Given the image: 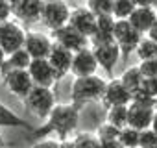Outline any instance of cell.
<instances>
[{
    "label": "cell",
    "mask_w": 157,
    "mask_h": 148,
    "mask_svg": "<svg viewBox=\"0 0 157 148\" xmlns=\"http://www.w3.org/2000/svg\"><path fill=\"white\" fill-rule=\"evenodd\" d=\"M78 128V106L74 104H56L52 113L46 119V124L35 130V137H44L48 133H57L61 141L67 139Z\"/></svg>",
    "instance_id": "1"
},
{
    "label": "cell",
    "mask_w": 157,
    "mask_h": 148,
    "mask_svg": "<svg viewBox=\"0 0 157 148\" xmlns=\"http://www.w3.org/2000/svg\"><path fill=\"white\" fill-rule=\"evenodd\" d=\"M107 82L104 78H100L98 74L93 76H83V78H76L72 84V91H70V100L74 106L80 107L82 104L98 100L104 96Z\"/></svg>",
    "instance_id": "2"
},
{
    "label": "cell",
    "mask_w": 157,
    "mask_h": 148,
    "mask_svg": "<svg viewBox=\"0 0 157 148\" xmlns=\"http://www.w3.org/2000/svg\"><path fill=\"white\" fill-rule=\"evenodd\" d=\"M24 104L37 119H48V115L56 107V95H54L52 87L33 85L30 95L24 98Z\"/></svg>",
    "instance_id": "3"
},
{
    "label": "cell",
    "mask_w": 157,
    "mask_h": 148,
    "mask_svg": "<svg viewBox=\"0 0 157 148\" xmlns=\"http://www.w3.org/2000/svg\"><path fill=\"white\" fill-rule=\"evenodd\" d=\"M70 8L65 0H44V6H43V13H41V21L46 28L59 30L63 26L68 24L70 21Z\"/></svg>",
    "instance_id": "4"
},
{
    "label": "cell",
    "mask_w": 157,
    "mask_h": 148,
    "mask_svg": "<svg viewBox=\"0 0 157 148\" xmlns=\"http://www.w3.org/2000/svg\"><path fill=\"white\" fill-rule=\"evenodd\" d=\"M113 35H115V41L118 43L120 50H122V56H129L131 52L137 50L139 43L142 41V33L137 32L131 22L128 19H118L115 22V30H113Z\"/></svg>",
    "instance_id": "5"
},
{
    "label": "cell",
    "mask_w": 157,
    "mask_h": 148,
    "mask_svg": "<svg viewBox=\"0 0 157 148\" xmlns=\"http://www.w3.org/2000/svg\"><path fill=\"white\" fill-rule=\"evenodd\" d=\"M24 41H26V32L15 21L8 19L6 22L0 24V46L8 56L24 48Z\"/></svg>",
    "instance_id": "6"
},
{
    "label": "cell",
    "mask_w": 157,
    "mask_h": 148,
    "mask_svg": "<svg viewBox=\"0 0 157 148\" xmlns=\"http://www.w3.org/2000/svg\"><path fill=\"white\" fill-rule=\"evenodd\" d=\"M4 85L11 95L24 100L30 95V91L33 89L35 84L30 76L28 68H21V70H11V72L4 74Z\"/></svg>",
    "instance_id": "7"
},
{
    "label": "cell",
    "mask_w": 157,
    "mask_h": 148,
    "mask_svg": "<svg viewBox=\"0 0 157 148\" xmlns=\"http://www.w3.org/2000/svg\"><path fill=\"white\" fill-rule=\"evenodd\" d=\"M52 37L57 45L68 48L70 52H78V50H83L89 46V37H85L82 32H78L76 28H72L70 24L59 28V30H54L52 32Z\"/></svg>",
    "instance_id": "8"
},
{
    "label": "cell",
    "mask_w": 157,
    "mask_h": 148,
    "mask_svg": "<svg viewBox=\"0 0 157 148\" xmlns=\"http://www.w3.org/2000/svg\"><path fill=\"white\" fill-rule=\"evenodd\" d=\"M93 52L96 56V61L100 65V68H104L109 76H113L115 72V67L122 56V50L118 46L117 41H111V43H104V45H93Z\"/></svg>",
    "instance_id": "9"
},
{
    "label": "cell",
    "mask_w": 157,
    "mask_h": 148,
    "mask_svg": "<svg viewBox=\"0 0 157 148\" xmlns=\"http://www.w3.org/2000/svg\"><path fill=\"white\" fill-rule=\"evenodd\" d=\"M98 61H96V56L93 52V48H83V50H78L74 52V57H72V68L70 72L74 74L76 78H83V76H93L98 70Z\"/></svg>",
    "instance_id": "10"
},
{
    "label": "cell",
    "mask_w": 157,
    "mask_h": 148,
    "mask_svg": "<svg viewBox=\"0 0 157 148\" xmlns=\"http://www.w3.org/2000/svg\"><path fill=\"white\" fill-rule=\"evenodd\" d=\"M133 100V95L124 87V84L115 78H111L105 85V91H104V96H102V104L109 109L113 106H129Z\"/></svg>",
    "instance_id": "11"
},
{
    "label": "cell",
    "mask_w": 157,
    "mask_h": 148,
    "mask_svg": "<svg viewBox=\"0 0 157 148\" xmlns=\"http://www.w3.org/2000/svg\"><path fill=\"white\" fill-rule=\"evenodd\" d=\"M52 46H54V41L48 35H44L41 32H28L26 33L24 48L28 50L32 59H48Z\"/></svg>",
    "instance_id": "12"
},
{
    "label": "cell",
    "mask_w": 157,
    "mask_h": 148,
    "mask_svg": "<svg viewBox=\"0 0 157 148\" xmlns=\"http://www.w3.org/2000/svg\"><path fill=\"white\" fill-rule=\"evenodd\" d=\"M28 72H30L33 84L41 87H52L57 82V74L48 59H32Z\"/></svg>",
    "instance_id": "13"
},
{
    "label": "cell",
    "mask_w": 157,
    "mask_h": 148,
    "mask_svg": "<svg viewBox=\"0 0 157 148\" xmlns=\"http://www.w3.org/2000/svg\"><path fill=\"white\" fill-rule=\"evenodd\" d=\"M96 22H98V17L89 8H76V10H72L70 21H68V24L72 28H76L78 32H82L89 39L96 32Z\"/></svg>",
    "instance_id": "14"
},
{
    "label": "cell",
    "mask_w": 157,
    "mask_h": 148,
    "mask_svg": "<svg viewBox=\"0 0 157 148\" xmlns=\"http://www.w3.org/2000/svg\"><path fill=\"white\" fill-rule=\"evenodd\" d=\"M72 57H74V52H70L68 48H65V46H61V45H57L54 41V46H52V52L48 56V61H50V65L54 67V70L57 74V80L65 78L67 74L70 72Z\"/></svg>",
    "instance_id": "15"
},
{
    "label": "cell",
    "mask_w": 157,
    "mask_h": 148,
    "mask_svg": "<svg viewBox=\"0 0 157 148\" xmlns=\"http://www.w3.org/2000/svg\"><path fill=\"white\" fill-rule=\"evenodd\" d=\"M153 113H155V107H148V106H140L137 102H131L128 106V126L142 131V130L151 126Z\"/></svg>",
    "instance_id": "16"
},
{
    "label": "cell",
    "mask_w": 157,
    "mask_h": 148,
    "mask_svg": "<svg viewBox=\"0 0 157 148\" xmlns=\"http://www.w3.org/2000/svg\"><path fill=\"white\" fill-rule=\"evenodd\" d=\"M128 21L131 22V26H133L137 32H140V33L144 35V33L150 32V28H151L153 22L157 21V11H155L153 8H142V6H139V8L129 15Z\"/></svg>",
    "instance_id": "17"
},
{
    "label": "cell",
    "mask_w": 157,
    "mask_h": 148,
    "mask_svg": "<svg viewBox=\"0 0 157 148\" xmlns=\"http://www.w3.org/2000/svg\"><path fill=\"white\" fill-rule=\"evenodd\" d=\"M44 0H22L17 6H13V15H17L24 22H35L41 19Z\"/></svg>",
    "instance_id": "18"
},
{
    "label": "cell",
    "mask_w": 157,
    "mask_h": 148,
    "mask_svg": "<svg viewBox=\"0 0 157 148\" xmlns=\"http://www.w3.org/2000/svg\"><path fill=\"white\" fill-rule=\"evenodd\" d=\"M115 22H117V19L113 15H100L98 22H96V32L91 37L93 45H104V43L115 41V35H113Z\"/></svg>",
    "instance_id": "19"
},
{
    "label": "cell",
    "mask_w": 157,
    "mask_h": 148,
    "mask_svg": "<svg viewBox=\"0 0 157 148\" xmlns=\"http://www.w3.org/2000/svg\"><path fill=\"white\" fill-rule=\"evenodd\" d=\"M30 63H32V56L28 54V50H26V48H21V50H17V52L10 54V56L6 57V61H4V65H2V68H0V72H2V76H4V74H8V72H11V70L28 68V67H30Z\"/></svg>",
    "instance_id": "20"
},
{
    "label": "cell",
    "mask_w": 157,
    "mask_h": 148,
    "mask_svg": "<svg viewBox=\"0 0 157 148\" xmlns=\"http://www.w3.org/2000/svg\"><path fill=\"white\" fill-rule=\"evenodd\" d=\"M0 128H26V130H32V126L24 119H21L11 107H8L2 102H0Z\"/></svg>",
    "instance_id": "21"
},
{
    "label": "cell",
    "mask_w": 157,
    "mask_h": 148,
    "mask_svg": "<svg viewBox=\"0 0 157 148\" xmlns=\"http://www.w3.org/2000/svg\"><path fill=\"white\" fill-rule=\"evenodd\" d=\"M120 82L124 84V87H126L131 95L139 93L140 87H142V82H144V76H142L139 65H137V67H131V68H128V70H124V74L120 76Z\"/></svg>",
    "instance_id": "22"
},
{
    "label": "cell",
    "mask_w": 157,
    "mask_h": 148,
    "mask_svg": "<svg viewBox=\"0 0 157 148\" xmlns=\"http://www.w3.org/2000/svg\"><path fill=\"white\" fill-rule=\"evenodd\" d=\"M107 122H111L117 128L128 126V106H113L107 109Z\"/></svg>",
    "instance_id": "23"
},
{
    "label": "cell",
    "mask_w": 157,
    "mask_h": 148,
    "mask_svg": "<svg viewBox=\"0 0 157 148\" xmlns=\"http://www.w3.org/2000/svg\"><path fill=\"white\" fill-rule=\"evenodd\" d=\"M137 0H115L113 4V17L118 19H129V15L137 10Z\"/></svg>",
    "instance_id": "24"
},
{
    "label": "cell",
    "mask_w": 157,
    "mask_h": 148,
    "mask_svg": "<svg viewBox=\"0 0 157 148\" xmlns=\"http://www.w3.org/2000/svg\"><path fill=\"white\" fill-rule=\"evenodd\" d=\"M120 144L124 148H139V141H140V130L126 126L120 130V137H118Z\"/></svg>",
    "instance_id": "25"
},
{
    "label": "cell",
    "mask_w": 157,
    "mask_h": 148,
    "mask_svg": "<svg viewBox=\"0 0 157 148\" xmlns=\"http://www.w3.org/2000/svg\"><path fill=\"white\" fill-rule=\"evenodd\" d=\"M135 54L139 56L140 61H144V59H153V57H157V43H155L153 39H150V37H142V41L139 43Z\"/></svg>",
    "instance_id": "26"
},
{
    "label": "cell",
    "mask_w": 157,
    "mask_h": 148,
    "mask_svg": "<svg viewBox=\"0 0 157 148\" xmlns=\"http://www.w3.org/2000/svg\"><path fill=\"white\" fill-rule=\"evenodd\" d=\"M72 142H74L76 148H100V146H102L98 135H96V133H87V131L78 133V135L72 139Z\"/></svg>",
    "instance_id": "27"
},
{
    "label": "cell",
    "mask_w": 157,
    "mask_h": 148,
    "mask_svg": "<svg viewBox=\"0 0 157 148\" xmlns=\"http://www.w3.org/2000/svg\"><path fill=\"white\" fill-rule=\"evenodd\" d=\"M113 4L115 0H87V8L96 15H113Z\"/></svg>",
    "instance_id": "28"
},
{
    "label": "cell",
    "mask_w": 157,
    "mask_h": 148,
    "mask_svg": "<svg viewBox=\"0 0 157 148\" xmlns=\"http://www.w3.org/2000/svg\"><path fill=\"white\" fill-rule=\"evenodd\" d=\"M96 135H98L100 142H105V141H117V139L120 137V128L113 126L111 122H105V124L98 126Z\"/></svg>",
    "instance_id": "29"
},
{
    "label": "cell",
    "mask_w": 157,
    "mask_h": 148,
    "mask_svg": "<svg viewBox=\"0 0 157 148\" xmlns=\"http://www.w3.org/2000/svg\"><path fill=\"white\" fill-rule=\"evenodd\" d=\"M139 148H157V133L151 128H146L140 131Z\"/></svg>",
    "instance_id": "30"
},
{
    "label": "cell",
    "mask_w": 157,
    "mask_h": 148,
    "mask_svg": "<svg viewBox=\"0 0 157 148\" xmlns=\"http://www.w3.org/2000/svg\"><path fill=\"white\" fill-rule=\"evenodd\" d=\"M139 68L144 78H155L157 76V57L153 59H144L139 63Z\"/></svg>",
    "instance_id": "31"
},
{
    "label": "cell",
    "mask_w": 157,
    "mask_h": 148,
    "mask_svg": "<svg viewBox=\"0 0 157 148\" xmlns=\"http://www.w3.org/2000/svg\"><path fill=\"white\" fill-rule=\"evenodd\" d=\"M140 91L144 95H148V96H151V98L157 100V76L155 78H144Z\"/></svg>",
    "instance_id": "32"
},
{
    "label": "cell",
    "mask_w": 157,
    "mask_h": 148,
    "mask_svg": "<svg viewBox=\"0 0 157 148\" xmlns=\"http://www.w3.org/2000/svg\"><path fill=\"white\" fill-rule=\"evenodd\" d=\"M11 13H13V8H11L8 2H4V0H0V24L6 22Z\"/></svg>",
    "instance_id": "33"
},
{
    "label": "cell",
    "mask_w": 157,
    "mask_h": 148,
    "mask_svg": "<svg viewBox=\"0 0 157 148\" xmlns=\"http://www.w3.org/2000/svg\"><path fill=\"white\" fill-rule=\"evenodd\" d=\"M61 142H57L56 139H41L33 148H59Z\"/></svg>",
    "instance_id": "34"
},
{
    "label": "cell",
    "mask_w": 157,
    "mask_h": 148,
    "mask_svg": "<svg viewBox=\"0 0 157 148\" xmlns=\"http://www.w3.org/2000/svg\"><path fill=\"white\" fill-rule=\"evenodd\" d=\"M100 148H124V146H122L120 141L117 139V141H105V142H102Z\"/></svg>",
    "instance_id": "35"
},
{
    "label": "cell",
    "mask_w": 157,
    "mask_h": 148,
    "mask_svg": "<svg viewBox=\"0 0 157 148\" xmlns=\"http://www.w3.org/2000/svg\"><path fill=\"white\" fill-rule=\"evenodd\" d=\"M146 37H150V39H153V41L157 43V21L153 22V26L150 28V32L146 33Z\"/></svg>",
    "instance_id": "36"
},
{
    "label": "cell",
    "mask_w": 157,
    "mask_h": 148,
    "mask_svg": "<svg viewBox=\"0 0 157 148\" xmlns=\"http://www.w3.org/2000/svg\"><path fill=\"white\" fill-rule=\"evenodd\" d=\"M155 0H137V6H142V8H153Z\"/></svg>",
    "instance_id": "37"
},
{
    "label": "cell",
    "mask_w": 157,
    "mask_h": 148,
    "mask_svg": "<svg viewBox=\"0 0 157 148\" xmlns=\"http://www.w3.org/2000/svg\"><path fill=\"white\" fill-rule=\"evenodd\" d=\"M59 148H76V146H74V142H72V141H67V139H65V141H61Z\"/></svg>",
    "instance_id": "38"
},
{
    "label": "cell",
    "mask_w": 157,
    "mask_h": 148,
    "mask_svg": "<svg viewBox=\"0 0 157 148\" xmlns=\"http://www.w3.org/2000/svg\"><path fill=\"white\" fill-rule=\"evenodd\" d=\"M155 133H157V109H155V113H153V120H151V126H150Z\"/></svg>",
    "instance_id": "39"
},
{
    "label": "cell",
    "mask_w": 157,
    "mask_h": 148,
    "mask_svg": "<svg viewBox=\"0 0 157 148\" xmlns=\"http://www.w3.org/2000/svg\"><path fill=\"white\" fill-rule=\"evenodd\" d=\"M6 57H8V54L2 50V46H0V68H2V65H4V61H6Z\"/></svg>",
    "instance_id": "40"
},
{
    "label": "cell",
    "mask_w": 157,
    "mask_h": 148,
    "mask_svg": "<svg viewBox=\"0 0 157 148\" xmlns=\"http://www.w3.org/2000/svg\"><path fill=\"white\" fill-rule=\"evenodd\" d=\"M19 2H22V0H8V4H10L11 8H13V6H17Z\"/></svg>",
    "instance_id": "41"
},
{
    "label": "cell",
    "mask_w": 157,
    "mask_h": 148,
    "mask_svg": "<svg viewBox=\"0 0 157 148\" xmlns=\"http://www.w3.org/2000/svg\"><path fill=\"white\" fill-rule=\"evenodd\" d=\"M0 148H4V137H2V133H0Z\"/></svg>",
    "instance_id": "42"
},
{
    "label": "cell",
    "mask_w": 157,
    "mask_h": 148,
    "mask_svg": "<svg viewBox=\"0 0 157 148\" xmlns=\"http://www.w3.org/2000/svg\"><path fill=\"white\" fill-rule=\"evenodd\" d=\"M155 109H157V100H155Z\"/></svg>",
    "instance_id": "43"
},
{
    "label": "cell",
    "mask_w": 157,
    "mask_h": 148,
    "mask_svg": "<svg viewBox=\"0 0 157 148\" xmlns=\"http://www.w3.org/2000/svg\"><path fill=\"white\" fill-rule=\"evenodd\" d=\"M4 2H8V0H4Z\"/></svg>",
    "instance_id": "44"
}]
</instances>
